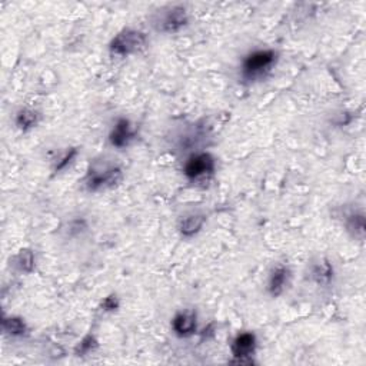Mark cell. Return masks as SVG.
<instances>
[{"mask_svg": "<svg viewBox=\"0 0 366 366\" xmlns=\"http://www.w3.org/2000/svg\"><path fill=\"white\" fill-rule=\"evenodd\" d=\"M334 266L326 259H319L309 268V277L318 286H328L334 281Z\"/></svg>", "mask_w": 366, "mask_h": 366, "instance_id": "7c38bea8", "label": "cell"}, {"mask_svg": "<svg viewBox=\"0 0 366 366\" xmlns=\"http://www.w3.org/2000/svg\"><path fill=\"white\" fill-rule=\"evenodd\" d=\"M148 46V36L142 30L133 27L122 29L109 43V52L113 56L128 58L144 52Z\"/></svg>", "mask_w": 366, "mask_h": 366, "instance_id": "5b68a950", "label": "cell"}, {"mask_svg": "<svg viewBox=\"0 0 366 366\" xmlns=\"http://www.w3.org/2000/svg\"><path fill=\"white\" fill-rule=\"evenodd\" d=\"M173 334L179 338H189L196 334L198 330V315L195 310L185 309L178 312L172 319Z\"/></svg>", "mask_w": 366, "mask_h": 366, "instance_id": "30bf717a", "label": "cell"}, {"mask_svg": "<svg viewBox=\"0 0 366 366\" xmlns=\"http://www.w3.org/2000/svg\"><path fill=\"white\" fill-rule=\"evenodd\" d=\"M345 218V228L354 239L362 240L365 238V229H366V222H365V215L363 212H356L351 211L343 215Z\"/></svg>", "mask_w": 366, "mask_h": 366, "instance_id": "4fadbf2b", "label": "cell"}, {"mask_svg": "<svg viewBox=\"0 0 366 366\" xmlns=\"http://www.w3.org/2000/svg\"><path fill=\"white\" fill-rule=\"evenodd\" d=\"M89 229V223L83 216H76L69 219L62 228L66 239H79Z\"/></svg>", "mask_w": 366, "mask_h": 366, "instance_id": "2e32d148", "label": "cell"}, {"mask_svg": "<svg viewBox=\"0 0 366 366\" xmlns=\"http://www.w3.org/2000/svg\"><path fill=\"white\" fill-rule=\"evenodd\" d=\"M206 223V215L199 211H192L185 214L178 223L179 233L183 238H192L198 235Z\"/></svg>", "mask_w": 366, "mask_h": 366, "instance_id": "8fae6325", "label": "cell"}, {"mask_svg": "<svg viewBox=\"0 0 366 366\" xmlns=\"http://www.w3.org/2000/svg\"><path fill=\"white\" fill-rule=\"evenodd\" d=\"M211 139V133L209 129L201 124H192L187 126H183L175 136L173 141V148H175L181 153H196L202 152L209 144L207 141Z\"/></svg>", "mask_w": 366, "mask_h": 366, "instance_id": "8992f818", "label": "cell"}, {"mask_svg": "<svg viewBox=\"0 0 366 366\" xmlns=\"http://www.w3.org/2000/svg\"><path fill=\"white\" fill-rule=\"evenodd\" d=\"M277 60L279 54L275 49L252 50L240 62L239 78L247 84L264 80L273 71Z\"/></svg>", "mask_w": 366, "mask_h": 366, "instance_id": "6da1fadb", "label": "cell"}, {"mask_svg": "<svg viewBox=\"0 0 366 366\" xmlns=\"http://www.w3.org/2000/svg\"><path fill=\"white\" fill-rule=\"evenodd\" d=\"M75 156H76V150H69L66 153H63L60 158L56 161V166H55V170H62L65 169L69 163H71L73 159H75Z\"/></svg>", "mask_w": 366, "mask_h": 366, "instance_id": "ffe728a7", "label": "cell"}, {"mask_svg": "<svg viewBox=\"0 0 366 366\" xmlns=\"http://www.w3.org/2000/svg\"><path fill=\"white\" fill-rule=\"evenodd\" d=\"M12 265L17 272L29 275L36 266V256H34V252L32 249H21L12 258Z\"/></svg>", "mask_w": 366, "mask_h": 366, "instance_id": "9a60e30c", "label": "cell"}, {"mask_svg": "<svg viewBox=\"0 0 366 366\" xmlns=\"http://www.w3.org/2000/svg\"><path fill=\"white\" fill-rule=\"evenodd\" d=\"M137 136V132L132 122L126 117H120L115 122L109 133V144L116 149H125L132 145Z\"/></svg>", "mask_w": 366, "mask_h": 366, "instance_id": "ba28073f", "label": "cell"}, {"mask_svg": "<svg viewBox=\"0 0 366 366\" xmlns=\"http://www.w3.org/2000/svg\"><path fill=\"white\" fill-rule=\"evenodd\" d=\"M2 326L3 332L10 338H22L29 332L25 319L19 317H5Z\"/></svg>", "mask_w": 366, "mask_h": 366, "instance_id": "e0dca14e", "label": "cell"}, {"mask_svg": "<svg viewBox=\"0 0 366 366\" xmlns=\"http://www.w3.org/2000/svg\"><path fill=\"white\" fill-rule=\"evenodd\" d=\"M119 306H120V302L116 295H109L102 301V309L104 312H115L119 309Z\"/></svg>", "mask_w": 366, "mask_h": 366, "instance_id": "d6986e66", "label": "cell"}, {"mask_svg": "<svg viewBox=\"0 0 366 366\" xmlns=\"http://www.w3.org/2000/svg\"><path fill=\"white\" fill-rule=\"evenodd\" d=\"M292 281V271L288 265L279 264L272 268L268 276L266 282V290L272 296V298H279V296L284 295L288 286L290 285Z\"/></svg>", "mask_w": 366, "mask_h": 366, "instance_id": "9c48e42d", "label": "cell"}, {"mask_svg": "<svg viewBox=\"0 0 366 366\" xmlns=\"http://www.w3.org/2000/svg\"><path fill=\"white\" fill-rule=\"evenodd\" d=\"M190 16L183 5H166L152 13L150 26L156 33L176 34L186 29Z\"/></svg>", "mask_w": 366, "mask_h": 366, "instance_id": "3957f363", "label": "cell"}, {"mask_svg": "<svg viewBox=\"0 0 366 366\" xmlns=\"http://www.w3.org/2000/svg\"><path fill=\"white\" fill-rule=\"evenodd\" d=\"M39 122H41L39 112L29 108H22L14 115V125L22 132H29L34 129L39 125Z\"/></svg>", "mask_w": 366, "mask_h": 366, "instance_id": "5bb4252c", "label": "cell"}, {"mask_svg": "<svg viewBox=\"0 0 366 366\" xmlns=\"http://www.w3.org/2000/svg\"><path fill=\"white\" fill-rule=\"evenodd\" d=\"M216 172V161L214 156L206 152H196L189 155L183 163L185 178L195 185L206 187V183L212 181Z\"/></svg>", "mask_w": 366, "mask_h": 366, "instance_id": "277c9868", "label": "cell"}, {"mask_svg": "<svg viewBox=\"0 0 366 366\" xmlns=\"http://www.w3.org/2000/svg\"><path fill=\"white\" fill-rule=\"evenodd\" d=\"M96 346H98V341H96L93 336L88 335V336H84V338L79 342V345L76 346L75 352H76L79 356H80V355H86V354L92 352Z\"/></svg>", "mask_w": 366, "mask_h": 366, "instance_id": "ac0fdd59", "label": "cell"}, {"mask_svg": "<svg viewBox=\"0 0 366 366\" xmlns=\"http://www.w3.org/2000/svg\"><path fill=\"white\" fill-rule=\"evenodd\" d=\"M122 179H124V170L117 163L100 159L91 163L83 179V186L89 192H102L115 187Z\"/></svg>", "mask_w": 366, "mask_h": 366, "instance_id": "7a4b0ae2", "label": "cell"}, {"mask_svg": "<svg viewBox=\"0 0 366 366\" xmlns=\"http://www.w3.org/2000/svg\"><path fill=\"white\" fill-rule=\"evenodd\" d=\"M258 341L253 332H239L231 342V352L233 355L232 363L249 365L253 363L252 356L256 352Z\"/></svg>", "mask_w": 366, "mask_h": 366, "instance_id": "52a82bcc", "label": "cell"}]
</instances>
